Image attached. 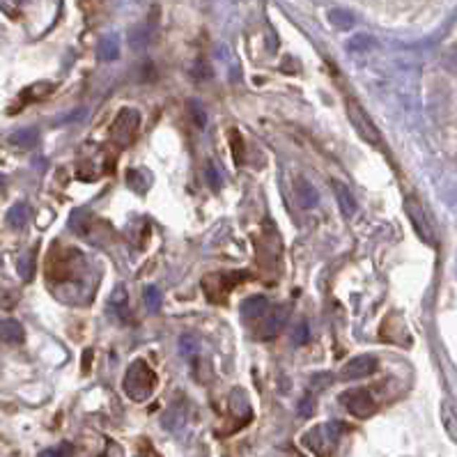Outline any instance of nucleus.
Returning <instances> with one entry per match:
<instances>
[{
  "instance_id": "nucleus-29",
  "label": "nucleus",
  "mask_w": 457,
  "mask_h": 457,
  "mask_svg": "<svg viewBox=\"0 0 457 457\" xmlns=\"http://www.w3.org/2000/svg\"><path fill=\"white\" fill-rule=\"evenodd\" d=\"M442 63H444V67L448 69V72L457 74V44H453L451 49H446V54H444V58H442Z\"/></svg>"
},
{
  "instance_id": "nucleus-24",
  "label": "nucleus",
  "mask_w": 457,
  "mask_h": 457,
  "mask_svg": "<svg viewBox=\"0 0 457 457\" xmlns=\"http://www.w3.org/2000/svg\"><path fill=\"white\" fill-rule=\"evenodd\" d=\"M145 306L149 308V313H159L161 311V303H163V296L159 292V287H154V285H149L145 287Z\"/></svg>"
},
{
  "instance_id": "nucleus-19",
  "label": "nucleus",
  "mask_w": 457,
  "mask_h": 457,
  "mask_svg": "<svg viewBox=\"0 0 457 457\" xmlns=\"http://www.w3.org/2000/svg\"><path fill=\"white\" fill-rule=\"evenodd\" d=\"M10 143L16 145V147L28 149V147H32L35 143H37V131H35V129H19V131H14V134L10 136Z\"/></svg>"
},
{
  "instance_id": "nucleus-3",
  "label": "nucleus",
  "mask_w": 457,
  "mask_h": 457,
  "mask_svg": "<svg viewBox=\"0 0 457 457\" xmlns=\"http://www.w3.org/2000/svg\"><path fill=\"white\" fill-rule=\"evenodd\" d=\"M138 127H140L138 111L136 108H122L111 125V140L120 147H127V145H131V140L136 138Z\"/></svg>"
},
{
  "instance_id": "nucleus-22",
  "label": "nucleus",
  "mask_w": 457,
  "mask_h": 457,
  "mask_svg": "<svg viewBox=\"0 0 457 457\" xmlns=\"http://www.w3.org/2000/svg\"><path fill=\"white\" fill-rule=\"evenodd\" d=\"M442 420H444V427H446L448 437H451L453 442H457V414L451 407H448V404H444V407H442Z\"/></svg>"
},
{
  "instance_id": "nucleus-25",
  "label": "nucleus",
  "mask_w": 457,
  "mask_h": 457,
  "mask_svg": "<svg viewBox=\"0 0 457 457\" xmlns=\"http://www.w3.org/2000/svg\"><path fill=\"white\" fill-rule=\"evenodd\" d=\"M127 182H129V187H134L138 193H145V187L149 184V177L140 168H131L129 175H127Z\"/></svg>"
},
{
  "instance_id": "nucleus-21",
  "label": "nucleus",
  "mask_w": 457,
  "mask_h": 457,
  "mask_svg": "<svg viewBox=\"0 0 457 457\" xmlns=\"http://www.w3.org/2000/svg\"><path fill=\"white\" fill-rule=\"evenodd\" d=\"M16 271H19V276L23 280H30L35 276V253L32 251L19 258V262H16Z\"/></svg>"
},
{
  "instance_id": "nucleus-35",
  "label": "nucleus",
  "mask_w": 457,
  "mask_h": 457,
  "mask_svg": "<svg viewBox=\"0 0 457 457\" xmlns=\"http://www.w3.org/2000/svg\"><path fill=\"white\" fill-rule=\"evenodd\" d=\"M311 404H313V400H311V398H306V400L301 402V409H299V411H301V416H311V414H313Z\"/></svg>"
},
{
  "instance_id": "nucleus-23",
  "label": "nucleus",
  "mask_w": 457,
  "mask_h": 457,
  "mask_svg": "<svg viewBox=\"0 0 457 457\" xmlns=\"http://www.w3.org/2000/svg\"><path fill=\"white\" fill-rule=\"evenodd\" d=\"M329 21H331V25H336V28L347 30V28L354 25V16H351L349 12H345V10H331L329 12Z\"/></svg>"
},
{
  "instance_id": "nucleus-20",
  "label": "nucleus",
  "mask_w": 457,
  "mask_h": 457,
  "mask_svg": "<svg viewBox=\"0 0 457 457\" xmlns=\"http://www.w3.org/2000/svg\"><path fill=\"white\" fill-rule=\"evenodd\" d=\"M187 111H189V118L193 120V125H196L198 129H205V125H207V113H205V106H202L200 101L191 99V101L187 104Z\"/></svg>"
},
{
  "instance_id": "nucleus-30",
  "label": "nucleus",
  "mask_w": 457,
  "mask_h": 457,
  "mask_svg": "<svg viewBox=\"0 0 457 457\" xmlns=\"http://www.w3.org/2000/svg\"><path fill=\"white\" fill-rule=\"evenodd\" d=\"M72 455H74L72 444H60L58 448H51V451L42 453V457H72Z\"/></svg>"
},
{
  "instance_id": "nucleus-18",
  "label": "nucleus",
  "mask_w": 457,
  "mask_h": 457,
  "mask_svg": "<svg viewBox=\"0 0 457 457\" xmlns=\"http://www.w3.org/2000/svg\"><path fill=\"white\" fill-rule=\"evenodd\" d=\"M129 44L134 51H143L149 44V25H145V23L134 25V28L129 30Z\"/></svg>"
},
{
  "instance_id": "nucleus-10",
  "label": "nucleus",
  "mask_w": 457,
  "mask_h": 457,
  "mask_svg": "<svg viewBox=\"0 0 457 457\" xmlns=\"http://www.w3.org/2000/svg\"><path fill=\"white\" fill-rule=\"evenodd\" d=\"M331 187H333V193H336V200H338V207H340L342 216L351 218L356 214V200H354V196H351L349 187H347V184L338 182V180H333Z\"/></svg>"
},
{
  "instance_id": "nucleus-11",
  "label": "nucleus",
  "mask_w": 457,
  "mask_h": 457,
  "mask_svg": "<svg viewBox=\"0 0 457 457\" xmlns=\"http://www.w3.org/2000/svg\"><path fill=\"white\" fill-rule=\"evenodd\" d=\"M329 432V423L327 425H318V427H313L308 430V432L303 434V444L311 448V451L315 453H324V448H327L331 442H333V437H327Z\"/></svg>"
},
{
  "instance_id": "nucleus-16",
  "label": "nucleus",
  "mask_w": 457,
  "mask_h": 457,
  "mask_svg": "<svg viewBox=\"0 0 457 457\" xmlns=\"http://www.w3.org/2000/svg\"><path fill=\"white\" fill-rule=\"evenodd\" d=\"M120 58V39L115 35H108L99 42V60L104 63H113V60Z\"/></svg>"
},
{
  "instance_id": "nucleus-12",
  "label": "nucleus",
  "mask_w": 457,
  "mask_h": 457,
  "mask_svg": "<svg viewBox=\"0 0 457 457\" xmlns=\"http://www.w3.org/2000/svg\"><path fill=\"white\" fill-rule=\"evenodd\" d=\"M294 193H296L299 205H301L303 209H313V207H318L320 196H318V191H315V187H313V184H311L308 180L299 177L296 184H294Z\"/></svg>"
},
{
  "instance_id": "nucleus-33",
  "label": "nucleus",
  "mask_w": 457,
  "mask_h": 457,
  "mask_svg": "<svg viewBox=\"0 0 457 457\" xmlns=\"http://www.w3.org/2000/svg\"><path fill=\"white\" fill-rule=\"evenodd\" d=\"M308 338H311L308 336V324L301 322V324H299V329L294 331V342H296V345H303V342H308Z\"/></svg>"
},
{
  "instance_id": "nucleus-27",
  "label": "nucleus",
  "mask_w": 457,
  "mask_h": 457,
  "mask_svg": "<svg viewBox=\"0 0 457 457\" xmlns=\"http://www.w3.org/2000/svg\"><path fill=\"white\" fill-rule=\"evenodd\" d=\"M333 382V375L331 373H315V377L311 380V386L315 391H324V389H329Z\"/></svg>"
},
{
  "instance_id": "nucleus-34",
  "label": "nucleus",
  "mask_w": 457,
  "mask_h": 457,
  "mask_svg": "<svg viewBox=\"0 0 457 457\" xmlns=\"http://www.w3.org/2000/svg\"><path fill=\"white\" fill-rule=\"evenodd\" d=\"M207 180H209V184H212V189L221 187V177H218V173H216L214 165H209V168H207Z\"/></svg>"
},
{
  "instance_id": "nucleus-13",
  "label": "nucleus",
  "mask_w": 457,
  "mask_h": 457,
  "mask_svg": "<svg viewBox=\"0 0 457 457\" xmlns=\"http://www.w3.org/2000/svg\"><path fill=\"white\" fill-rule=\"evenodd\" d=\"M269 311V299L265 294H253L246 296L242 301V313L246 318H262Z\"/></svg>"
},
{
  "instance_id": "nucleus-7",
  "label": "nucleus",
  "mask_w": 457,
  "mask_h": 457,
  "mask_svg": "<svg viewBox=\"0 0 457 457\" xmlns=\"http://www.w3.org/2000/svg\"><path fill=\"white\" fill-rule=\"evenodd\" d=\"M76 265H78V267H83V258H81V253H76V251H67V258L58 256V260H56L54 256H51L49 267H46V274H49L51 280H67V278H72V276H74Z\"/></svg>"
},
{
  "instance_id": "nucleus-1",
  "label": "nucleus",
  "mask_w": 457,
  "mask_h": 457,
  "mask_svg": "<svg viewBox=\"0 0 457 457\" xmlns=\"http://www.w3.org/2000/svg\"><path fill=\"white\" fill-rule=\"evenodd\" d=\"M122 389H125L127 398H131L134 402H145L147 398H152V393L156 389V373L149 368L147 361L136 358L129 365L125 380H122Z\"/></svg>"
},
{
  "instance_id": "nucleus-15",
  "label": "nucleus",
  "mask_w": 457,
  "mask_h": 457,
  "mask_svg": "<svg viewBox=\"0 0 457 457\" xmlns=\"http://www.w3.org/2000/svg\"><path fill=\"white\" fill-rule=\"evenodd\" d=\"M0 342L7 345H19L23 342V327L16 320H3L0 322Z\"/></svg>"
},
{
  "instance_id": "nucleus-8",
  "label": "nucleus",
  "mask_w": 457,
  "mask_h": 457,
  "mask_svg": "<svg viewBox=\"0 0 457 457\" xmlns=\"http://www.w3.org/2000/svg\"><path fill=\"white\" fill-rule=\"evenodd\" d=\"M377 368H380V363H377L375 356L361 354V356L349 358V361L342 365L340 377H342V380H347V382H349V380H363V377L377 373Z\"/></svg>"
},
{
  "instance_id": "nucleus-26",
  "label": "nucleus",
  "mask_w": 457,
  "mask_h": 457,
  "mask_svg": "<svg viewBox=\"0 0 457 457\" xmlns=\"http://www.w3.org/2000/svg\"><path fill=\"white\" fill-rule=\"evenodd\" d=\"M375 46V42H373V37H368V35H356L354 39H351L349 44H347V49L349 51H370Z\"/></svg>"
},
{
  "instance_id": "nucleus-14",
  "label": "nucleus",
  "mask_w": 457,
  "mask_h": 457,
  "mask_svg": "<svg viewBox=\"0 0 457 457\" xmlns=\"http://www.w3.org/2000/svg\"><path fill=\"white\" fill-rule=\"evenodd\" d=\"M230 411L232 416H237L239 420H249L251 418V402H249V395H246L242 389H234L230 393Z\"/></svg>"
},
{
  "instance_id": "nucleus-4",
  "label": "nucleus",
  "mask_w": 457,
  "mask_h": 457,
  "mask_svg": "<svg viewBox=\"0 0 457 457\" xmlns=\"http://www.w3.org/2000/svg\"><path fill=\"white\" fill-rule=\"evenodd\" d=\"M404 212H407V218L414 225L416 234L423 239L427 246H434L437 244V234H434V227L430 223V218L425 214V207L420 205L416 196H407L404 198Z\"/></svg>"
},
{
  "instance_id": "nucleus-6",
  "label": "nucleus",
  "mask_w": 457,
  "mask_h": 457,
  "mask_svg": "<svg viewBox=\"0 0 457 457\" xmlns=\"http://www.w3.org/2000/svg\"><path fill=\"white\" fill-rule=\"evenodd\" d=\"M244 278L246 274H242V271H232V274H212L202 280V289L209 294L212 301H221V299L230 294V289Z\"/></svg>"
},
{
  "instance_id": "nucleus-9",
  "label": "nucleus",
  "mask_w": 457,
  "mask_h": 457,
  "mask_svg": "<svg viewBox=\"0 0 457 457\" xmlns=\"http://www.w3.org/2000/svg\"><path fill=\"white\" fill-rule=\"evenodd\" d=\"M287 318H289V308H276L274 313H269V315H265V318L260 320V324H258V338H262V340H271L274 336H278L280 331L285 329V324H287Z\"/></svg>"
},
{
  "instance_id": "nucleus-32",
  "label": "nucleus",
  "mask_w": 457,
  "mask_h": 457,
  "mask_svg": "<svg viewBox=\"0 0 457 457\" xmlns=\"http://www.w3.org/2000/svg\"><path fill=\"white\" fill-rule=\"evenodd\" d=\"M111 306H113V308H125V306H127V289L122 287V285H118L115 292H113Z\"/></svg>"
},
{
  "instance_id": "nucleus-5",
  "label": "nucleus",
  "mask_w": 457,
  "mask_h": 457,
  "mask_svg": "<svg viewBox=\"0 0 457 457\" xmlns=\"http://www.w3.org/2000/svg\"><path fill=\"white\" fill-rule=\"evenodd\" d=\"M340 402L345 404L349 414L356 418H370L377 409L375 398L370 395V391H365V389H351L347 393H342Z\"/></svg>"
},
{
  "instance_id": "nucleus-2",
  "label": "nucleus",
  "mask_w": 457,
  "mask_h": 457,
  "mask_svg": "<svg viewBox=\"0 0 457 457\" xmlns=\"http://www.w3.org/2000/svg\"><path fill=\"white\" fill-rule=\"evenodd\" d=\"M347 118L351 122V127H354V131L365 140V143H370L375 147L382 145L380 129L375 127V122L370 120V115H368V113L363 111V106L356 99H347Z\"/></svg>"
},
{
  "instance_id": "nucleus-31",
  "label": "nucleus",
  "mask_w": 457,
  "mask_h": 457,
  "mask_svg": "<svg viewBox=\"0 0 457 457\" xmlns=\"http://www.w3.org/2000/svg\"><path fill=\"white\" fill-rule=\"evenodd\" d=\"M180 349H182L184 356H187V354H189V356L196 354V351H198V340L193 338V336H182V338H180Z\"/></svg>"
},
{
  "instance_id": "nucleus-36",
  "label": "nucleus",
  "mask_w": 457,
  "mask_h": 457,
  "mask_svg": "<svg viewBox=\"0 0 457 457\" xmlns=\"http://www.w3.org/2000/svg\"><path fill=\"white\" fill-rule=\"evenodd\" d=\"M14 3H21V0H14Z\"/></svg>"
},
{
  "instance_id": "nucleus-28",
  "label": "nucleus",
  "mask_w": 457,
  "mask_h": 457,
  "mask_svg": "<svg viewBox=\"0 0 457 457\" xmlns=\"http://www.w3.org/2000/svg\"><path fill=\"white\" fill-rule=\"evenodd\" d=\"M230 145H232L234 161H237V163H242V159H244V140H242V136L237 134L234 129L230 131Z\"/></svg>"
},
{
  "instance_id": "nucleus-17",
  "label": "nucleus",
  "mask_w": 457,
  "mask_h": 457,
  "mask_svg": "<svg viewBox=\"0 0 457 457\" xmlns=\"http://www.w3.org/2000/svg\"><path fill=\"white\" fill-rule=\"evenodd\" d=\"M28 221H30V207L25 205V202H19V205H14L10 212H7V223H10V227H14V230H19V227H23Z\"/></svg>"
}]
</instances>
